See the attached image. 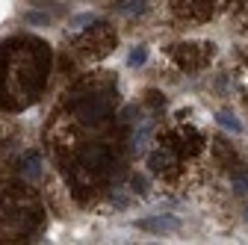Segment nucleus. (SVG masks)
Instances as JSON below:
<instances>
[{
    "label": "nucleus",
    "instance_id": "10",
    "mask_svg": "<svg viewBox=\"0 0 248 245\" xmlns=\"http://www.w3.org/2000/svg\"><path fill=\"white\" fill-rule=\"evenodd\" d=\"M124 12H142L145 9V0H130V3L127 6H121Z\"/></svg>",
    "mask_w": 248,
    "mask_h": 245
},
{
    "label": "nucleus",
    "instance_id": "2",
    "mask_svg": "<svg viewBox=\"0 0 248 245\" xmlns=\"http://www.w3.org/2000/svg\"><path fill=\"white\" fill-rule=\"evenodd\" d=\"M139 228L151 230V233H174V230H180V222L174 216H154V219L139 222Z\"/></svg>",
    "mask_w": 248,
    "mask_h": 245
},
{
    "label": "nucleus",
    "instance_id": "1",
    "mask_svg": "<svg viewBox=\"0 0 248 245\" xmlns=\"http://www.w3.org/2000/svg\"><path fill=\"white\" fill-rule=\"evenodd\" d=\"M107 112H109V104L104 98H86L77 107V115H80V121H86V124H98Z\"/></svg>",
    "mask_w": 248,
    "mask_h": 245
},
{
    "label": "nucleus",
    "instance_id": "12",
    "mask_svg": "<svg viewBox=\"0 0 248 245\" xmlns=\"http://www.w3.org/2000/svg\"><path fill=\"white\" fill-rule=\"evenodd\" d=\"M233 186H236V189H242V192H248V177H245V174L233 177Z\"/></svg>",
    "mask_w": 248,
    "mask_h": 245
},
{
    "label": "nucleus",
    "instance_id": "5",
    "mask_svg": "<svg viewBox=\"0 0 248 245\" xmlns=\"http://www.w3.org/2000/svg\"><path fill=\"white\" fill-rule=\"evenodd\" d=\"M216 121L225 127V130H233V133H242V124L236 121V115H231V112H219L216 115Z\"/></svg>",
    "mask_w": 248,
    "mask_h": 245
},
{
    "label": "nucleus",
    "instance_id": "4",
    "mask_svg": "<svg viewBox=\"0 0 248 245\" xmlns=\"http://www.w3.org/2000/svg\"><path fill=\"white\" fill-rule=\"evenodd\" d=\"M18 168H21V174L27 180H36V177H42V157L36 151H30V154H24V160L18 163Z\"/></svg>",
    "mask_w": 248,
    "mask_h": 245
},
{
    "label": "nucleus",
    "instance_id": "11",
    "mask_svg": "<svg viewBox=\"0 0 248 245\" xmlns=\"http://www.w3.org/2000/svg\"><path fill=\"white\" fill-rule=\"evenodd\" d=\"M27 21H30V24H47V21H50V15H39V12H30V15H27Z\"/></svg>",
    "mask_w": 248,
    "mask_h": 245
},
{
    "label": "nucleus",
    "instance_id": "3",
    "mask_svg": "<svg viewBox=\"0 0 248 245\" xmlns=\"http://www.w3.org/2000/svg\"><path fill=\"white\" fill-rule=\"evenodd\" d=\"M83 163H86L89 168H107V163H109V151H107L104 145H92V148L83 151Z\"/></svg>",
    "mask_w": 248,
    "mask_h": 245
},
{
    "label": "nucleus",
    "instance_id": "9",
    "mask_svg": "<svg viewBox=\"0 0 248 245\" xmlns=\"http://www.w3.org/2000/svg\"><path fill=\"white\" fill-rule=\"evenodd\" d=\"M130 186H133V192H139V195H142V192H145V189H148V180H145V177H139V174H136V177H133V180H130Z\"/></svg>",
    "mask_w": 248,
    "mask_h": 245
},
{
    "label": "nucleus",
    "instance_id": "8",
    "mask_svg": "<svg viewBox=\"0 0 248 245\" xmlns=\"http://www.w3.org/2000/svg\"><path fill=\"white\" fill-rule=\"evenodd\" d=\"M166 163H169V157H166V154H154V157H151V168H154V171H163V166H166Z\"/></svg>",
    "mask_w": 248,
    "mask_h": 245
},
{
    "label": "nucleus",
    "instance_id": "7",
    "mask_svg": "<svg viewBox=\"0 0 248 245\" xmlns=\"http://www.w3.org/2000/svg\"><path fill=\"white\" fill-rule=\"evenodd\" d=\"M145 59H148V50H145V47H133V53H130L127 62L136 68V65H142V62H145Z\"/></svg>",
    "mask_w": 248,
    "mask_h": 245
},
{
    "label": "nucleus",
    "instance_id": "6",
    "mask_svg": "<svg viewBox=\"0 0 248 245\" xmlns=\"http://www.w3.org/2000/svg\"><path fill=\"white\" fill-rule=\"evenodd\" d=\"M92 21H95V15H92V12H86V15H77V18H71V30H83L86 24H92Z\"/></svg>",
    "mask_w": 248,
    "mask_h": 245
}]
</instances>
